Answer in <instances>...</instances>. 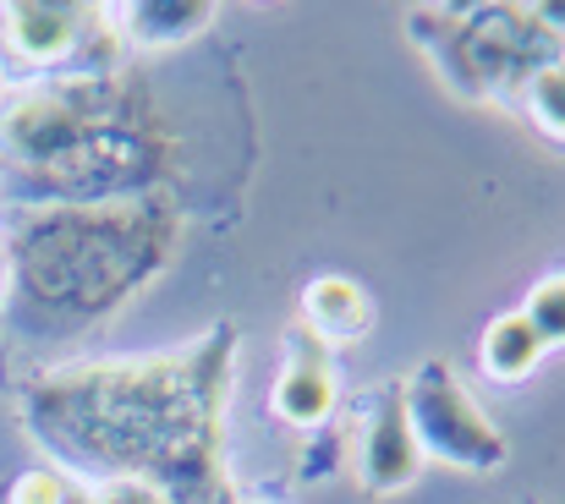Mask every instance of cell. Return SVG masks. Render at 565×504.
<instances>
[{
	"label": "cell",
	"mask_w": 565,
	"mask_h": 504,
	"mask_svg": "<svg viewBox=\"0 0 565 504\" xmlns=\"http://www.w3.org/2000/svg\"><path fill=\"white\" fill-rule=\"evenodd\" d=\"M236 340L209 330L160 356L55 367L28 384L22 428L66 467L149 478L171 504H236L225 478V389Z\"/></svg>",
	"instance_id": "1"
},
{
	"label": "cell",
	"mask_w": 565,
	"mask_h": 504,
	"mask_svg": "<svg viewBox=\"0 0 565 504\" xmlns=\"http://www.w3.org/2000/svg\"><path fill=\"white\" fill-rule=\"evenodd\" d=\"M177 242L182 208L171 192L28 208L6 236V308L28 335H83L121 313L177 258Z\"/></svg>",
	"instance_id": "2"
},
{
	"label": "cell",
	"mask_w": 565,
	"mask_h": 504,
	"mask_svg": "<svg viewBox=\"0 0 565 504\" xmlns=\"http://www.w3.org/2000/svg\"><path fill=\"white\" fill-rule=\"evenodd\" d=\"M171 138L154 121L149 88H138L99 132H88L72 154L44 170H6V192L22 208H61V203H116L166 192Z\"/></svg>",
	"instance_id": "3"
},
{
	"label": "cell",
	"mask_w": 565,
	"mask_h": 504,
	"mask_svg": "<svg viewBox=\"0 0 565 504\" xmlns=\"http://www.w3.org/2000/svg\"><path fill=\"white\" fill-rule=\"evenodd\" d=\"M412 39L434 55L439 77L467 99L522 94L533 72L561 61V39L533 6H467V11H412Z\"/></svg>",
	"instance_id": "4"
},
{
	"label": "cell",
	"mask_w": 565,
	"mask_h": 504,
	"mask_svg": "<svg viewBox=\"0 0 565 504\" xmlns=\"http://www.w3.org/2000/svg\"><path fill=\"white\" fill-rule=\"evenodd\" d=\"M401 389H406V417H412L423 455H439L445 467H461V472L505 467V455H511L505 433L478 411V400L450 373V362H423Z\"/></svg>",
	"instance_id": "5"
},
{
	"label": "cell",
	"mask_w": 565,
	"mask_h": 504,
	"mask_svg": "<svg viewBox=\"0 0 565 504\" xmlns=\"http://www.w3.org/2000/svg\"><path fill=\"white\" fill-rule=\"evenodd\" d=\"M352 461H358V478H363L369 494H401V489L417 483L423 450H417V433H412L406 389H401V384H384L374 400L363 406Z\"/></svg>",
	"instance_id": "6"
},
{
	"label": "cell",
	"mask_w": 565,
	"mask_h": 504,
	"mask_svg": "<svg viewBox=\"0 0 565 504\" xmlns=\"http://www.w3.org/2000/svg\"><path fill=\"white\" fill-rule=\"evenodd\" d=\"M0 17H6L0 33H6V44H11V55L22 66H55V61L72 66L83 33L94 28V11H83V6H44V0L6 6Z\"/></svg>",
	"instance_id": "7"
},
{
	"label": "cell",
	"mask_w": 565,
	"mask_h": 504,
	"mask_svg": "<svg viewBox=\"0 0 565 504\" xmlns=\"http://www.w3.org/2000/svg\"><path fill=\"white\" fill-rule=\"evenodd\" d=\"M275 411L291 428H324L330 411H335V362H330V345L319 335H308V330L291 335L286 373L275 384Z\"/></svg>",
	"instance_id": "8"
},
{
	"label": "cell",
	"mask_w": 565,
	"mask_h": 504,
	"mask_svg": "<svg viewBox=\"0 0 565 504\" xmlns=\"http://www.w3.org/2000/svg\"><path fill=\"white\" fill-rule=\"evenodd\" d=\"M302 319H308V335H319L324 345H330V340H358L363 335L369 319H374V308H369V297H363L358 280H347V275H324V280L308 286V297H302Z\"/></svg>",
	"instance_id": "9"
},
{
	"label": "cell",
	"mask_w": 565,
	"mask_h": 504,
	"mask_svg": "<svg viewBox=\"0 0 565 504\" xmlns=\"http://www.w3.org/2000/svg\"><path fill=\"white\" fill-rule=\"evenodd\" d=\"M121 17H127L121 33L138 39V44H182L214 17V6L209 0H138Z\"/></svg>",
	"instance_id": "10"
},
{
	"label": "cell",
	"mask_w": 565,
	"mask_h": 504,
	"mask_svg": "<svg viewBox=\"0 0 565 504\" xmlns=\"http://www.w3.org/2000/svg\"><path fill=\"white\" fill-rule=\"evenodd\" d=\"M478 356H483V367H489L494 378L516 384V378H527V373L539 367V356H544V340H539V330H533V324L522 319V308H516V313H500V319L483 330Z\"/></svg>",
	"instance_id": "11"
},
{
	"label": "cell",
	"mask_w": 565,
	"mask_h": 504,
	"mask_svg": "<svg viewBox=\"0 0 565 504\" xmlns=\"http://www.w3.org/2000/svg\"><path fill=\"white\" fill-rule=\"evenodd\" d=\"M522 105H527V116H533L550 138H565V55L561 61H550L544 72L527 77Z\"/></svg>",
	"instance_id": "12"
},
{
	"label": "cell",
	"mask_w": 565,
	"mask_h": 504,
	"mask_svg": "<svg viewBox=\"0 0 565 504\" xmlns=\"http://www.w3.org/2000/svg\"><path fill=\"white\" fill-rule=\"evenodd\" d=\"M522 319L539 330L544 351H550V345H565V275H550V280L533 286V297L522 302Z\"/></svg>",
	"instance_id": "13"
},
{
	"label": "cell",
	"mask_w": 565,
	"mask_h": 504,
	"mask_svg": "<svg viewBox=\"0 0 565 504\" xmlns=\"http://www.w3.org/2000/svg\"><path fill=\"white\" fill-rule=\"evenodd\" d=\"M72 489V478L61 467H33L11 483V504H61Z\"/></svg>",
	"instance_id": "14"
},
{
	"label": "cell",
	"mask_w": 565,
	"mask_h": 504,
	"mask_svg": "<svg viewBox=\"0 0 565 504\" xmlns=\"http://www.w3.org/2000/svg\"><path fill=\"white\" fill-rule=\"evenodd\" d=\"M94 504H171L149 478H105L94 489Z\"/></svg>",
	"instance_id": "15"
},
{
	"label": "cell",
	"mask_w": 565,
	"mask_h": 504,
	"mask_svg": "<svg viewBox=\"0 0 565 504\" xmlns=\"http://www.w3.org/2000/svg\"><path fill=\"white\" fill-rule=\"evenodd\" d=\"M6 280H11V247H6V230H0V302H6Z\"/></svg>",
	"instance_id": "16"
},
{
	"label": "cell",
	"mask_w": 565,
	"mask_h": 504,
	"mask_svg": "<svg viewBox=\"0 0 565 504\" xmlns=\"http://www.w3.org/2000/svg\"><path fill=\"white\" fill-rule=\"evenodd\" d=\"M61 504H94V494H83V489L72 483V489H66V500H61Z\"/></svg>",
	"instance_id": "17"
},
{
	"label": "cell",
	"mask_w": 565,
	"mask_h": 504,
	"mask_svg": "<svg viewBox=\"0 0 565 504\" xmlns=\"http://www.w3.org/2000/svg\"><path fill=\"white\" fill-rule=\"evenodd\" d=\"M0 88H6V61H0Z\"/></svg>",
	"instance_id": "18"
},
{
	"label": "cell",
	"mask_w": 565,
	"mask_h": 504,
	"mask_svg": "<svg viewBox=\"0 0 565 504\" xmlns=\"http://www.w3.org/2000/svg\"><path fill=\"white\" fill-rule=\"evenodd\" d=\"M561 55H565V44H561Z\"/></svg>",
	"instance_id": "19"
}]
</instances>
